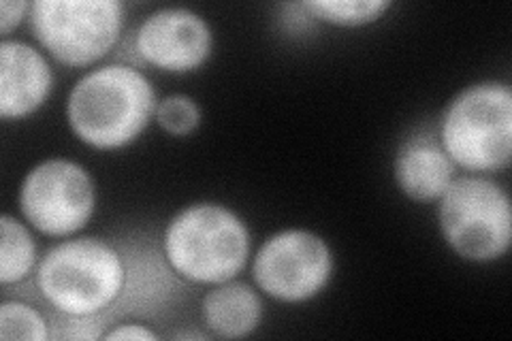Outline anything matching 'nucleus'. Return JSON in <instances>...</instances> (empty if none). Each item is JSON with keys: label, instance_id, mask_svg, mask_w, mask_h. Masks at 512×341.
Masks as SVG:
<instances>
[{"label": "nucleus", "instance_id": "f257e3e1", "mask_svg": "<svg viewBox=\"0 0 512 341\" xmlns=\"http://www.w3.org/2000/svg\"><path fill=\"white\" fill-rule=\"evenodd\" d=\"M156 107V90L139 67L99 64L73 84L67 122L79 143L96 152H118L148 131Z\"/></svg>", "mask_w": 512, "mask_h": 341}, {"label": "nucleus", "instance_id": "f03ea898", "mask_svg": "<svg viewBox=\"0 0 512 341\" xmlns=\"http://www.w3.org/2000/svg\"><path fill=\"white\" fill-rule=\"evenodd\" d=\"M163 258L180 280L216 286L237 280L252 258V235L235 209L214 201L190 203L167 222Z\"/></svg>", "mask_w": 512, "mask_h": 341}, {"label": "nucleus", "instance_id": "7ed1b4c3", "mask_svg": "<svg viewBox=\"0 0 512 341\" xmlns=\"http://www.w3.org/2000/svg\"><path fill=\"white\" fill-rule=\"evenodd\" d=\"M37 290L54 314L105 316L122 301L128 282L126 256L99 237H69L45 252L37 267Z\"/></svg>", "mask_w": 512, "mask_h": 341}, {"label": "nucleus", "instance_id": "20e7f679", "mask_svg": "<svg viewBox=\"0 0 512 341\" xmlns=\"http://www.w3.org/2000/svg\"><path fill=\"white\" fill-rule=\"evenodd\" d=\"M453 165L474 175L506 171L512 162V90L485 79L459 90L436 124Z\"/></svg>", "mask_w": 512, "mask_h": 341}, {"label": "nucleus", "instance_id": "39448f33", "mask_svg": "<svg viewBox=\"0 0 512 341\" xmlns=\"http://www.w3.org/2000/svg\"><path fill=\"white\" fill-rule=\"evenodd\" d=\"M438 205L440 235L461 261L487 265L504 258L512 243V201L489 175H459Z\"/></svg>", "mask_w": 512, "mask_h": 341}, {"label": "nucleus", "instance_id": "423d86ee", "mask_svg": "<svg viewBox=\"0 0 512 341\" xmlns=\"http://www.w3.org/2000/svg\"><path fill=\"white\" fill-rule=\"evenodd\" d=\"M126 5L118 0H35L28 28L41 50L69 69L96 67L120 43Z\"/></svg>", "mask_w": 512, "mask_h": 341}, {"label": "nucleus", "instance_id": "0eeeda50", "mask_svg": "<svg viewBox=\"0 0 512 341\" xmlns=\"http://www.w3.org/2000/svg\"><path fill=\"white\" fill-rule=\"evenodd\" d=\"M18 205L30 229L54 239L73 237L96 211L94 177L77 160L45 158L24 175Z\"/></svg>", "mask_w": 512, "mask_h": 341}, {"label": "nucleus", "instance_id": "6e6552de", "mask_svg": "<svg viewBox=\"0 0 512 341\" xmlns=\"http://www.w3.org/2000/svg\"><path fill=\"white\" fill-rule=\"evenodd\" d=\"M252 280L261 295L297 305L323 295L335 273V256L325 237L308 229L269 235L252 256Z\"/></svg>", "mask_w": 512, "mask_h": 341}, {"label": "nucleus", "instance_id": "1a4fd4ad", "mask_svg": "<svg viewBox=\"0 0 512 341\" xmlns=\"http://www.w3.org/2000/svg\"><path fill=\"white\" fill-rule=\"evenodd\" d=\"M133 52L139 64L160 73L188 75L214 54V30L201 13L188 7H163L141 20Z\"/></svg>", "mask_w": 512, "mask_h": 341}, {"label": "nucleus", "instance_id": "9d476101", "mask_svg": "<svg viewBox=\"0 0 512 341\" xmlns=\"http://www.w3.org/2000/svg\"><path fill=\"white\" fill-rule=\"evenodd\" d=\"M54 90L52 64L41 47L20 39L0 41V118L26 120L47 103Z\"/></svg>", "mask_w": 512, "mask_h": 341}, {"label": "nucleus", "instance_id": "9b49d317", "mask_svg": "<svg viewBox=\"0 0 512 341\" xmlns=\"http://www.w3.org/2000/svg\"><path fill=\"white\" fill-rule=\"evenodd\" d=\"M399 192L412 203H436L457 177V167L444 152L436 126H419L399 143L393 160Z\"/></svg>", "mask_w": 512, "mask_h": 341}, {"label": "nucleus", "instance_id": "f8f14e48", "mask_svg": "<svg viewBox=\"0 0 512 341\" xmlns=\"http://www.w3.org/2000/svg\"><path fill=\"white\" fill-rule=\"evenodd\" d=\"M265 314L259 288L231 280L212 286L201 301L205 331L218 339H244L261 327Z\"/></svg>", "mask_w": 512, "mask_h": 341}, {"label": "nucleus", "instance_id": "ddd939ff", "mask_svg": "<svg viewBox=\"0 0 512 341\" xmlns=\"http://www.w3.org/2000/svg\"><path fill=\"white\" fill-rule=\"evenodd\" d=\"M37 267L39 250L30 226L11 214H3L0 218V284L5 288L22 284Z\"/></svg>", "mask_w": 512, "mask_h": 341}, {"label": "nucleus", "instance_id": "4468645a", "mask_svg": "<svg viewBox=\"0 0 512 341\" xmlns=\"http://www.w3.org/2000/svg\"><path fill=\"white\" fill-rule=\"evenodd\" d=\"M314 22L338 28H361L384 18L393 5L389 0H301Z\"/></svg>", "mask_w": 512, "mask_h": 341}, {"label": "nucleus", "instance_id": "2eb2a0df", "mask_svg": "<svg viewBox=\"0 0 512 341\" xmlns=\"http://www.w3.org/2000/svg\"><path fill=\"white\" fill-rule=\"evenodd\" d=\"M50 337V322L45 320L37 307L18 299H5L0 303V339L47 341Z\"/></svg>", "mask_w": 512, "mask_h": 341}, {"label": "nucleus", "instance_id": "dca6fc26", "mask_svg": "<svg viewBox=\"0 0 512 341\" xmlns=\"http://www.w3.org/2000/svg\"><path fill=\"white\" fill-rule=\"evenodd\" d=\"M203 113L199 103L188 94H171L158 101L154 122L171 137H188L201 126Z\"/></svg>", "mask_w": 512, "mask_h": 341}, {"label": "nucleus", "instance_id": "f3484780", "mask_svg": "<svg viewBox=\"0 0 512 341\" xmlns=\"http://www.w3.org/2000/svg\"><path fill=\"white\" fill-rule=\"evenodd\" d=\"M32 3L28 0H3L0 3V35L3 39H11V32L22 22H28Z\"/></svg>", "mask_w": 512, "mask_h": 341}, {"label": "nucleus", "instance_id": "a211bd4d", "mask_svg": "<svg viewBox=\"0 0 512 341\" xmlns=\"http://www.w3.org/2000/svg\"><path fill=\"white\" fill-rule=\"evenodd\" d=\"M103 339L107 341H156L160 339V335L146 327V324H139V322H124L118 324V327L109 329L107 333H103Z\"/></svg>", "mask_w": 512, "mask_h": 341}, {"label": "nucleus", "instance_id": "6ab92c4d", "mask_svg": "<svg viewBox=\"0 0 512 341\" xmlns=\"http://www.w3.org/2000/svg\"><path fill=\"white\" fill-rule=\"evenodd\" d=\"M175 339H199V341H205V339H212L210 333H195V331H180V333H173Z\"/></svg>", "mask_w": 512, "mask_h": 341}]
</instances>
